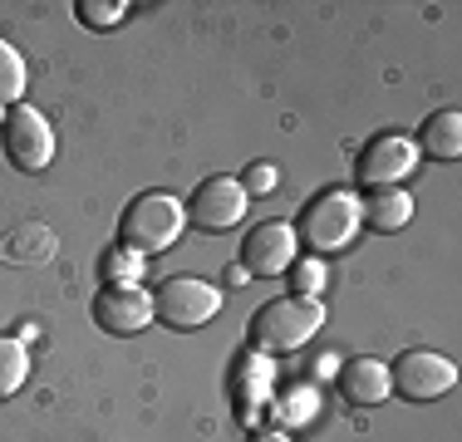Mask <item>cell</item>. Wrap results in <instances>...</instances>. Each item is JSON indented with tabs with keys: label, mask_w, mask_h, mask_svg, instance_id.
<instances>
[{
	"label": "cell",
	"mask_w": 462,
	"mask_h": 442,
	"mask_svg": "<svg viewBox=\"0 0 462 442\" xmlns=\"http://www.w3.org/2000/svg\"><path fill=\"white\" fill-rule=\"evenodd\" d=\"M187 231V202H178L172 192H143L128 202L124 221H118V246L138 251V256H162L178 246V236Z\"/></svg>",
	"instance_id": "cell-1"
},
{
	"label": "cell",
	"mask_w": 462,
	"mask_h": 442,
	"mask_svg": "<svg viewBox=\"0 0 462 442\" xmlns=\"http://www.w3.org/2000/svg\"><path fill=\"white\" fill-rule=\"evenodd\" d=\"M325 325L320 300H300V295H281V300L261 305L251 319V345L261 354H291L300 345H310L315 329Z\"/></svg>",
	"instance_id": "cell-2"
},
{
	"label": "cell",
	"mask_w": 462,
	"mask_h": 442,
	"mask_svg": "<svg viewBox=\"0 0 462 442\" xmlns=\"http://www.w3.org/2000/svg\"><path fill=\"white\" fill-rule=\"evenodd\" d=\"M359 226H365V216H359V197L345 192V187H335V192L315 197V202L300 212L295 241H305L310 251H345V246H355Z\"/></svg>",
	"instance_id": "cell-3"
},
{
	"label": "cell",
	"mask_w": 462,
	"mask_h": 442,
	"mask_svg": "<svg viewBox=\"0 0 462 442\" xmlns=\"http://www.w3.org/2000/svg\"><path fill=\"white\" fill-rule=\"evenodd\" d=\"M217 309H222V290L197 275H172L152 295V315L168 329H202L207 319H217Z\"/></svg>",
	"instance_id": "cell-4"
},
{
	"label": "cell",
	"mask_w": 462,
	"mask_h": 442,
	"mask_svg": "<svg viewBox=\"0 0 462 442\" xmlns=\"http://www.w3.org/2000/svg\"><path fill=\"white\" fill-rule=\"evenodd\" d=\"M453 383H457V364L448 354H433V349H409L389 369V393L409 398V403H433Z\"/></svg>",
	"instance_id": "cell-5"
},
{
	"label": "cell",
	"mask_w": 462,
	"mask_h": 442,
	"mask_svg": "<svg viewBox=\"0 0 462 442\" xmlns=\"http://www.w3.org/2000/svg\"><path fill=\"white\" fill-rule=\"evenodd\" d=\"M0 138H5V158L15 162L20 172H45L54 158V128L40 108L15 104L10 118L0 124Z\"/></svg>",
	"instance_id": "cell-6"
},
{
	"label": "cell",
	"mask_w": 462,
	"mask_h": 442,
	"mask_svg": "<svg viewBox=\"0 0 462 442\" xmlns=\"http://www.w3.org/2000/svg\"><path fill=\"white\" fill-rule=\"evenodd\" d=\"M246 187L236 182V177H207V182H197L192 202H187V216L197 221L202 231H231L241 216H246Z\"/></svg>",
	"instance_id": "cell-7"
},
{
	"label": "cell",
	"mask_w": 462,
	"mask_h": 442,
	"mask_svg": "<svg viewBox=\"0 0 462 442\" xmlns=\"http://www.w3.org/2000/svg\"><path fill=\"white\" fill-rule=\"evenodd\" d=\"M295 246H300V241H295L291 221H261L246 236V246H241V271L261 275V281H276L281 271H291Z\"/></svg>",
	"instance_id": "cell-8"
},
{
	"label": "cell",
	"mask_w": 462,
	"mask_h": 442,
	"mask_svg": "<svg viewBox=\"0 0 462 442\" xmlns=\"http://www.w3.org/2000/svg\"><path fill=\"white\" fill-rule=\"evenodd\" d=\"M413 168H418L413 138H403V133H379V138L365 143L355 177H359V182H369V187H393V182H403Z\"/></svg>",
	"instance_id": "cell-9"
},
{
	"label": "cell",
	"mask_w": 462,
	"mask_h": 442,
	"mask_svg": "<svg viewBox=\"0 0 462 442\" xmlns=\"http://www.w3.org/2000/svg\"><path fill=\"white\" fill-rule=\"evenodd\" d=\"M94 325L108 335H143L152 325V295L138 285H104L94 295Z\"/></svg>",
	"instance_id": "cell-10"
},
{
	"label": "cell",
	"mask_w": 462,
	"mask_h": 442,
	"mask_svg": "<svg viewBox=\"0 0 462 442\" xmlns=\"http://www.w3.org/2000/svg\"><path fill=\"white\" fill-rule=\"evenodd\" d=\"M271 389H276V364H271V354H261V349L241 354L236 369H231V393H236L246 423H256V413L271 403Z\"/></svg>",
	"instance_id": "cell-11"
},
{
	"label": "cell",
	"mask_w": 462,
	"mask_h": 442,
	"mask_svg": "<svg viewBox=\"0 0 462 442\" xmlns=\"http://www.w3.org/2000/svg\"><path fill=\"white\" fill-rule=\"evenodd\" d=\"M339 393L349 398V403L359 408H379L383 398H389V364L383 359H349L339 364Z\"/></svg>",
	"instance_id": "cell-12"
},
{
	"label": "cell",
	"mask_w": 462,
	"mask_h": 442,
	"mask_svg": "<svg viewBox=\"0 0 462 442\" xmlns=\"http://www.w3.org/2000/svg\"><path fill=\"white\" fill-rule=\"evenodd\" d=\"M54 246H60V236H54L45 221H20V226H10L0 236V261L5 265H40L54 256Z\"/></svg>",
	"instance_id": "cell-13"
},
{
	"label": "cell",
	"mask_w": 462,
	"mask_h": 442,
	"mask_svg": "<svg viewBox=\"0 0 462 442\" xmlns=\"http://www.w3.org/2000/svg\"><path fill=\"white\" fill-rule=\"evenodd\" d=\"M359 216H365V226H374V231H399V226H409V216H413V197L399 192V187H374L369 197H359Z\"/></svg>",
	"instance_id": "cell-14"
},
{
	"label": "cell",
	"mask_w": 462,
	"mask_h": 442,
	"mask_svg": "<svg viewBox=\"0 0 462 442\" xmlns=\"http://www.w3.org/2000/svg\"><path fill=\"white\" fill-rule=\"evenodd\" d=\"M413 148L428 152V158H438V162H453L457 152H462V114H457V108L433 114V118L423 124V133H418Z\"/></svg>",
	"instance_id": "cell-15"
},
{
	"label": "cell",
	"mask_w": 462,
	"mask_h": 442,
	"mask_svg": "<svg viewBox=\"0 0 462 442\" xmlns=\"http://www.w3.org/2000/svg\"><path fill=\"white\" fill-rule=\"evenodd\" d=\"M25 379H30V349L15 335H0V398L20 393Z\"/></svg>",
	"instance_id": "cell-16"
},
{
	"label": "cell",
	"mask_w": 462,
	"mask_h": 442,
	"mask_svg": "<svg viewBox=\"0 0 462 442\" xmlns=\"http://www.w3.org/2000/svg\"><path fill=\"white\" fill-rule=\"evenodd\" d=\"M20 94H25V60L10 40H0V108H15Z\"/></svg>",
	"instance_id": "cell-17"
},
{
	"label": "cell",
	"mask_w": 462,
	"mask_h": 442,
	"mask_svg": "<svg viewBox=\"0 0 462 442\" xmlns=\"http://www.w3.org/2000/svg\"><path fill=\"white\" fill-rule=\"evenodd\" d=\"M98 275H104V285H138L143 275V256L128 246H108L104 261H98Z\"/></svg>",
	"instance_id": "cell-18"
},
{
	"label": "cell",
	"mask_w": 462,
	"mask_h": 442,
	"mask_svg": "<svg viewBox=\"0 0 462 442\" xmlns=\"http://www.w3.org/2000/svg\"><path fill=\"white\" fill-rule=\"evenodd\" d=\"M315 408H320V393H315L310 383H295L291 393H281L276 403H271V413H276L281 423H310Z\"/></svg>",
	"instance_id": "cell-19"
},
{
	"label": "cell",
	"mask_w": 462,
	"mask_h": 442,
	"mask_svg": "<svg viewBox=\"0 0 462 442\" xmlns=\"http://www.w3.org/2000/svg\"><path fill=\"white\" fill-rule=\"evenodd\" d=\"M325 290V265L320 261H291V295H300V300H320Z\"/></svg>",
	"instance_id": "cell-20"
},
{
	"label": "cell",
	"mask_w": 462,
	"mask_h": 442,
	"mask_svg": "<svg viewBox=\"0 0 462 442\" xmlns=\"http://www.w3.org/2000/svg\"><path fill=\"white\" fill-rule=\"evenodd\" d=\"M124 0H118V5H114V0H79V20H84V25H94V30H114L118 25V20H124Z\"/></svg>",
	"instance_id": "cell-21"
},
{
	"label": "cell",
	"mask_w": 462,
	"mask_h": 442,
	"mask_svg": "<svg viewBox=\"0 0 462 442\" xmlns=\"http://www.w3.org/2000/svg\"><path fill=\"white\" fill-rule=\"evenodd\" d=\"M276 182H281V168H276V162H251L246 177H241L246 197H251V192H276Z\"/></svg>",
	"instance_id": "cell-22"
},
{
	"label": "cell",
	"mask_w": 462,
	"mask_h": 442,
	"mask_svg": "<svg viewBox=\"0 0 462 442\" xmlns=\"http://www.w3.org/2000/svg\"><path fill=\"white\" fill-rule=\"evenodd\" d=\"M251 442H291V433H281V428H261V433H251Z\"/></svg>",
	"instance_id": "cell-23"
},
{
	"label": "cell",
	"mask_w": 462,
	"mask_h": 442,
	"mask_svg": "<svg viewBox=\"0 0 462 442\" xmlns=\"http://www.w3.org/2000/svg\"><path fill=\"white\" fill-rule=\"evenodd\" d=\"M246 281H251V275L241 271V265H231V271H226V285H246Z\"/></svg>",
	"instance_id": "cell-24"
}]
</instances>
